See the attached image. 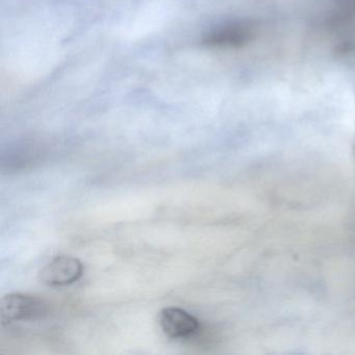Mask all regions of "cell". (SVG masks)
<instances>
[{"label": "cell", "instance_id": "3957f363", "mask_svg": "<svg viewBox=\"0 0 355 355\" xmlns=\"http://www.w3.org/2000/svg\"><path fill=\"white\" fill-rule=\"evenodd\" d=\"M159 324L166 336L174 340H184L197 334L198 320L180 307H167L159 313Z\"/></svg>", "mask_w": 355, "mask_h": 355}, {"label": "cell", "instance_id": "277c9868", "mask_svg": "<svg viewBox=\"0 0 355 355\" xmlns=\"http://www.w3.org/2000/svg\"><path fill=\"white\" fill-rule=\"evenodd\" d=\"M253 28L246 22H230L209 31L203 39L211 47H241L252 40Z\"/></svg>", "mask_w": 355, "mask_h": 355}, {"label": "cell", "instance_id": "7a4b0ae2", "mask_svg": "<svg viewBox=\"0 0 355 355\" xmlns=\"http://www.w3.org/2000/svg\"><path fill=\"white\" fill-rule=\"evenodd\" d=\"M85 267L82 261L70 255L55 257L39 274V279L49 286H66L82 278Z\"/></svg>", "mask_w": 355, "mask_h": 355}, {"label": "cell", "instance_id": "6da1fadb", "mask_svg": "<svg viewBox=\"0 0 355 355\" xmlns=\"http://www.w3.org/2000/svg\"><path fill=\"white\" fill-rule=\"evenodd\" d=\"M49 313L47 303L32 295H6L0 301V321L3 325L15 322L36 321L42 319Z\"/></svg>", "mask_w": 355, "mask_h": 355}]
</instances>
